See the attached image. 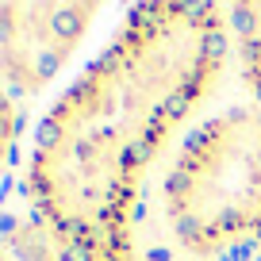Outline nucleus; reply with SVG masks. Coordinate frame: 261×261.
I'll return each instance as SVG.
<instances>
[{
  "instance_id": "5",
  "label": "nucleus",
  "mask_w": 261,
  "mask_h": 261,
  "mask_svg": "<svg viewBox=\"0 0 261 261\" xmlns=\"http://www.w3.org/2000/svg\"><path fill=\"white\" fill-rule=\"evenodd\" d=\"M16 139H19V104H16V96H12L4 73H0V169L12 162Z\"/></svg>"
},
{
  "instance_id": "2",
  "label": "nucleus",
  "mask_w": 261,
  "mask_h": 261,
  "mask_svg": "<svg viewBox=\"0 0 261 261\" xmlns=\"http://www.w3.org/2000/svg\"><path fill=\"white\" fill-rule=\"evenodd\" d=\"M162 219L180 253L227 257L261 238V104H234L188 130L162 177Z\"/></svg>"
},
{
  "instance_id": "7",
  "label": "nucleus",
  "mask_w": 261,
  "mask_h": 261,
  "mask_svg": "<svg viewBox=\"0 0 261 261\" xmlns=\"http://www.w3.org/2000/svg\"><path fill=\"white\" fill-rule=\"evenodd\" d=\"M257 246H261V238H257Z\"/></svg>"
},
{
  "instance_id": "3",
  "label": "nucleus",
  "mask_w": 261,
  "mask_h": 261,
  "mask_svg": "<svg viewBox=\"0 0 261 261\" xmlns=\"http://www.w3.org/2000/svg\"><path fill=\"white\" fill-rule=\"evenodd\" d=\"M112 0H0V73L16 100L42 96L81 54Z\"/></svg>"
},
{
  "instance_id": "1",
  "label": "nucleus",
  "mask_w": 261,
  "mask_h": 261,
  "mask_svg": "<svg viewBox=\"0 0 261 261\" xmlns=\"http://www.w3.org/2000/svg\"><path fill=\"white\" fill-rule=\"evenodd\" d=\"M230 65L219 0H135L35 123L23 200L58 261H139L146 177Z\"/></svg>"
},
{
  "instance_id": "6",
  "label": "nucleus",
  "mask_w": 261,
  "mask_h": 261,
  "mask_svg": "<svg viewBox=\"0 0 261 261\" xmlns=\"http://www.w3.org/2000/svg\"><path fill=\"white\" fill-rule=\"evenodd\" d=\"M0 261H12V257H8V250H4V246H0Z\"/></svg>"
},
{
  "instance_id": "4",
  "label": "nucleus",
  "mask_w": 261,
  "mask_h": 261,
  "mask_svg": "<svg viewBox=\"0 0 261 261\" xmlns=\"http://www.w3.org/2000/svg\"><path fill=\"white\" fill-rule=\"evenodd\" d=\"M230 35V58L246 92L261 104V0H219Z\"/></svg>"
}]
</instances>
